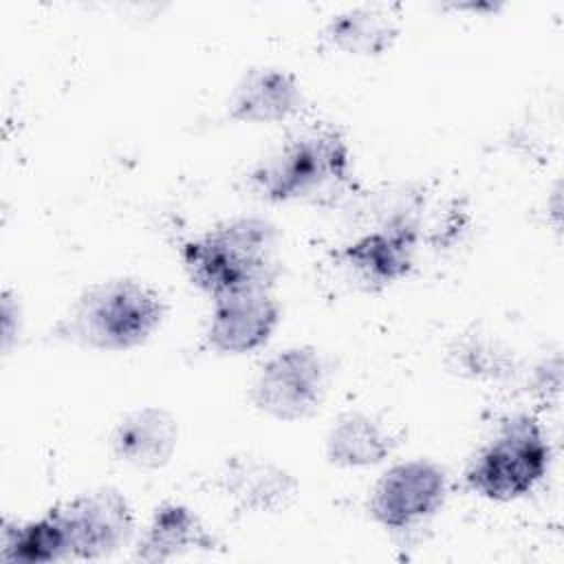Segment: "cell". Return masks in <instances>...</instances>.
Segmentation results:
<instances>
[{
	"instance_id": "obj_3",
	"label": "cell",
	"mask_w": 564,
	"mask_h": 564,
	"mask_svg": "<svg viewBox=\"0 0 564 564\" xmlns=\"http://www.w3.org/2000/svg\"><path fill=\"white\" fill-rule=\"evenodd\" d=\"M350 150L335 128H315L291 139L253 172L258 192L275 203L306 198L346 181Z\"/></svg>"
},
{
	"instance_id": "obj_14",
	"label": "cell",
	"mask_w": 564,
	"mask_h": 564,
	"mask_svg": "<svg viewBox=\"0 0 564 564\" xmlns=\"http://www.w3.org/2000/svg\"><path fill=\"white\" fill-rule=\"evenodd\" d=\"M392 449V436L366 414L341 416L326 438L328 463L337 467L377 465L388 458Z\"/></svg>"
},
{
	"instance_id": "obj_10",
	"label": "cell",
	"mask_w": 564,
	"mask_h": 564,
	"mask_svg": "<svg viewBox=\"0 0 564 564\" xmlns=\"http://www.w3.org/2000/svg\"><path fill=\"white\" fill-rule=\"evenodd\" d=\"M302 106L297 79L282 68L247 70L229 95V117L247 123L284 121Z\"/></svg>"
},
{
	"instance_id": "obj_8",
	"label": "cell",
	"mask_w": 564,
	"mask_h": 564,
	"mask_svg": "<svg viewBox=\"0 0 564 564\" xmlns=\"http://www.w3.org/2000/svg\"><path fill=\"white\" fill-rule=\"evenodd\" d=\"M280 322V306L267 289L216 297L207 341L220 355H247L269 341Z\"/></svg>"
},
{
	"instance_id": "obj_7",
	"label": "cell",
	"mask_w": 564,
	"mask_h": 564,
	"mask_svg": "<svg viewBox=\"0 0 564 564\" xmlns=\"http://www.w3.org/2000/svg\"><path fill=\"white\" fill-rule=\"evenodd\" d=\"M57 511L66 529L70 557H104L132 533V511L117 489L88 491Z\"/></svg>"
},
{
	"instance_id": "obj_5",
	"label": "cell",
	"mask_w": 564,
	"mask_h": 564,
	"mask_svg": "<svg viewBox=\"0 0 564 564\" xmlns=\"http://www.w3.org/2000/svg\"><path fill=\"white\" fill-rule=\"evenodd\" d=\"M326 392V364L315 348L297 346L271 357L258 372L251 399L258 410L297 421L319 410Z\"/></svg>"
},
{
	"instance_id": "obj_9",
	"label": "cell",
	"mask_w": 564,
	"mask_h": 564,
	"mask_svg": "<svg viewBox=\"0 0 564 564\" xmlns=\"http://www.w3.org/2000/svg\"><path fill=\"white\" fill-rule=\"evenodd\" d=\"M414 242L412 225L392 223L344 247L339 260L361 289L381 291L410 273Z\"/></svg>"
},
{
	"instance_id": "obj_1",
	"label": "cell",
	"mask_w": 564,
	"mask_h": 564,
	"mask_svg": "<svg viewBox=\"0 0 564 564\" xmlns=\"http://www.w3.org/2000/svg\"><path fill=\"white\" fill-rule=\"evenodd\" d=\"M189 280L214 300L271 289L278 278V234L262 218H236L183 245Z\"/></svg>"
},
{
	"instance_id": "obj_4",
	"label": "cell",
	"mask_w": 564,
	"mask_h": 564,
	"mask_svg": "<svg viewBox=\"0 0 564 564\" xmlns=\"http://www.w3.org/2000/svg\"><path fill=\"white\" fill-rule=\"evenodd\" d=\"M551 449L529 416L509 419L498 436L474 458L465 480L482 498L509 502L529 494L549 467Z\"/></svg>"
},
{
	"instance_id": "obj_15",
	"label": "cell",
	"mask_w": 564,
	"mask_h": 564,
	"mask_svg": "<svg viewBox=\"0 0 564 564\" xmlns=\"http://www.w3.org/2000/svg\"><path fill=\"white\" fill-rule=\"evenodd\" d=\"M399 26L394 20L375 7L348 9L335 15L326 26V40L339 51L377 57L383 55L397 40Z\"/></svg>"
},
{
	"instance_id": "obj_6",
	"label": "cell",
	"mask_w": 564,
	"mask_h": 564,
	"mask_svg": "<svg viewBox=\"0 0 564 564\" xmlns=\"http://www.w3.org/2000/svg\"><path fill=\"white\" fill-rule=\"evenodd\" d=\"M447 494L441 467L430 460H405L390 467L370 498L372 518L386 529H408L434 516Z\"/></svg>"
},
{
	"instance_id": "obj_2",
	"label": "cell",
	"mask_w": 564,
	"mask_h": 564,
	"mask_svg": "<svg viewBox=\"0 0 564 564\" xmlns=\"http://www.w3.org/2000/svg\"><path fill=\"white\" fill-rule=\"evenodd\" d=\"M161 295L137 280H108L82 293L66 319V335L99 350H128L143 344L161 324Z\"/></svg>"
},
{
	"instance_id": "obj_16",
	"label": "cell",
	"mask_w": 564,
	"mask_h": 564,
	"mask_svg": "<svg viewBox=\"0 0 564 564\" xmlns=\"http://www.w3.org/2000/svg\"><path fill=\"white\" fill-rule=\"evenodd\" d=\"M2 557L9 562L40 564L70 557L68 538L57 509L40 520H31L15 529L4 531Z\"/></svg>"
},
{
	"instance_id": "obj_11",
	"label": "cell",
	"mask_w": 564,
	"mask_h": 564,
	"mask_svg": "<svg viewBox=\"0 0 564 564\" xmlns=\"http://www.w3.org/2000/svg\"><path fill=\"white\" fill-rule=\"evenodd\" d=\"M178 438L176 421L159 408H141L121 419L112 434L117 458L143 467H163L174 454Z\"/></svg>"
},
{
	"instance_id": "obj_12",
	"label": "cell",
	"mask_w": 564,
	"mask_h": 564,
	"mask_svg": "<svg viewBox=\"0 0 564 564\" xmlns=\"http://www.w3.org/2000/svg\"><path fill=\"white\" fill-rule=\"evenodd\" d=\"M225 491L249 511H273L286 505L295 491V480L282 467L256 460L236 458L227 465L223 476Z\"/></svg>"
},
{
	"instance_id": "obj_13",
	"label": "cell",
	"mask_w": 564,
	"mask_h": 564,
	"mask_svg": "<svg viewBox=\"0 0 564 564\" xmlns=\"http://www.w3.org/2000/svg\"><path fill=\"white\" fill-rule=\"evenodd\" d=\"M212 538L198 518L183 505H163L154 511L148 531L139 542V560L163 562L192 549H209Z\"/></svg>"
}]
</instances>
